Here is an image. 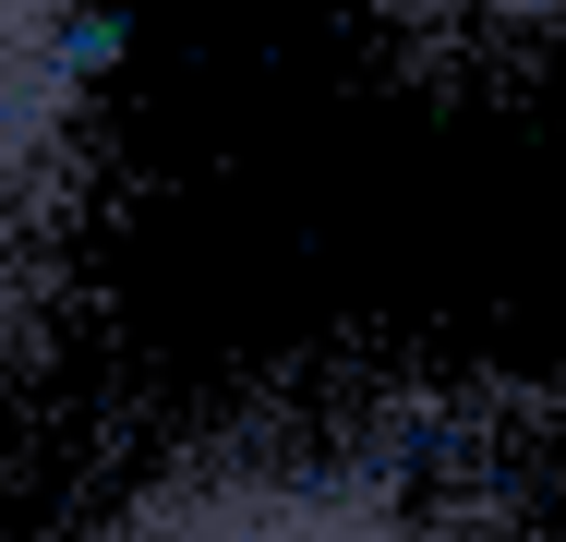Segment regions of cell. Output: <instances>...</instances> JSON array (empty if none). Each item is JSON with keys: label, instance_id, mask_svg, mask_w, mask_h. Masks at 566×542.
<instances>
[{"label": "cell", "instance_id": "obj_1", "mask_svg": "<svg viewBox=\"0 0 566 542\" xmlns=\"http://www.w3.org/2000/svg\"><path fill=\"white\" fill-rule=\"evenodd\" d=\"M85 542H555V507L470 398L398 386L169 446Z\"/></svg>", "mask_w": 566, "mask_h": 542}, {"label": "cell", "instance_id": "obj_2", "mask_svg": "<svg viewBox=\"0 0 566 542\" xmlns=\"http://www.w3.org/2000/svg\"><path fill=\"white\" fill-rule=\"evenodd\" d=\"M109 97V12L97 0H0V398L36 362L61 290V241L97 169Z\"/></svg>", "mask_w": 566, "mask_h": 542}, {"label": "cell", "instance_id": "obj_3", "mask_svg": "<svg viewBox=\"0 0 566 542\" xmlns=\"http://www.w3.org/2000/svg\"><path fill=\"white\" fill-rule=\"evenodd\" d=\"M434 12H458V24H494V37H543V24H566V0H434Z\"/></svg>", "mask_w": 566, "mask_h": 542}]
</instances>
